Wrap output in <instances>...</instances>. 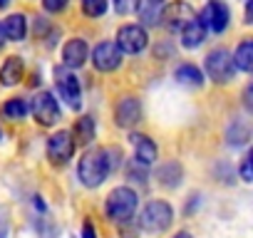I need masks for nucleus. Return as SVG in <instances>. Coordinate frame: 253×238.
I'll list each match as a JSON object with an SVG mask.
<instances>
[{"label": "nucleus", "mask_w": 253, "mask_h": 238, "mask_svg": "<svg viewBox=\"0 0 253 238\" xmlns=\"http://www.w3.org/2000/svg\"><path fill=\"white\" fill-rule=\"evenodd\" d=\"M137 206H139V196H137L134 189H129V186H117V189L109 191V196H107V201H104V213H107L109 221L122 223V221H126V218L134 216Z\"/></svg>", "instance_id": "f257e3e1"}, {"label": "nucleus", "mask_w": 253, "mask_h": 238, "mask_svg": "<svg viewBox=\"0 0 253 238\" xmlns=\"http://www.w3.org/2000/svg\"><path fill=\"white\" fill-rule=\"evenodd\" d=\"M77 176H80L82 186H87V189H97L99 184H104V179L109 176V169H107L102 149H87L82 154V159L77 164Z\"/></svg>", "instance_id": "f03ea898"}, {"label": "nucleus", "mask_w": 253, "mask_h": 238, "mask_svg": "<svg viewBox=\"0 0 253 238\" xmlns=\"http://www.w3.org/2000/svg\"><path fill=\"white\" fill-rule=\"evenodd\" d=\"M174 221V208L167 201H149L139 216V226L147 233H162L171 226Z\"/></svg>", "instance_id": "7ed1b4c3"}, {"label": "nucleus", "mask_w": 253, "mask_h": 238, "mask_svg": "<svg viewBox=\"0 0 253 238\" xmlns=\"http://www.w3.org/2000/svg\"><path fill=\"white\" fill-rule=\"evenodd\" d=\"M204 67H206L209 79H213L216 84H226V82H231V79H233V75H236L233 57H231V52H228V50H223V47L211 50V52L206 55Z\"/></svg>", "instance_id": "20e7f679"}, {"label": "nucleus", "mask_w": 253, "mask_h": 238, "mask_svg": "<svg viewBox=\"0 0 253 238\" xmlns=\"http://www.w3.org/2000/svg\"><path fill=\"white\" fill-rule=\"evenodd\" d=\"M55 84H57V94L60 99H65L75 112L82 109V87L80 79L75 77V72L70 67H55Z\"/></svg>", "instance_id": "39448f33"}, {"label": "nucleus", "mask_w": 253, "mask_h": 238, "mask_svg": "<svg viewBox=\"0 0 253 238\" xmlns=\"http://www.w3.org/2000/svg\"><path fill=\"white\" fill-rule=\"evenodd\" d=\"M30 112L35 117V122L40 127H55L60 119H62V112H60V104L55 99L52 92H40L35 94L33 104H30Z\"/></svg>", "instance_id": "423d86ee"}, {"label": "nucleus", "mask_w": 253, "mask_h": 238, "mask_svg": "<svg viewBox=\"0 0 253 238\" xmlns=\"http://www.w3.org/2000/svg\"><path fill=\"white\" fill-rule=\"evenodd\" d=\"M206 30L211 33H223L228 28V20H231V10L228 5L223 3V0H209V3L204 5V10L196 15Z\"/></svg>", "instance_id": "0eeeda50"}, {"label": "nucleus", "mask_w": 253, "mask_h": 238, "mask_svg": "<svg viewBox=\"0 0 253 238\" xmlns=\"http://www.w3.org/2000/svg\"><path fill=\"white\" fill-rule=\"evenodd\" d=\"M117 47L126 55H139L147 45H149V35L142 25H124L117 33Z\"/></svg>", "instance_id": "6e6552de"}, {"label": "nucleus", "mask_w": 253, "mask_h": 238, "mask_svg": "<svg viewBox=\"0 0 253 238\" xmlns=\"http://www.w3.org/2000/svg\"><path fill=\"white\" fill-rule=\"evenodd\" d=\"M122 50L117 47V42L112 40H102L99 45H94L92 50V65L99 72H114L122 67Z\"/></svg>", "instance_id": "1a4fd4ad"}, {"label": "nucleus", "mask_w": 253, "mask_h": 238, "mask_svg": "<svg viewBox=\"0 0 253 238\" xmlns=\"http://www.w3.org/2000/svg\"><path fill=\"white\" fill-rule=\"evenodd\" d=\"M72 154H75V139H72L70 132L60 129V132H55V134L47 139V159H50L55 166L67 164V161L72 159Z\"/></svg>", "instance_id": "9d476101"}, {"label": "nucleus", "mask_w": 253, "mask_h": 238, "mask_svg": "<svg viewBox=\"0 0 253 238\" xmlns=\"http://www.w3.org/2000/svg\"><path fill=\"white\" fill-rule=\"evenodd\" d=\"M142 119V104L137 97H122L114 107V124L122 129H132Z\"/></svg>", "instance_id": "9b49d317"}, {"label": "nucleus", "mask_w": 253, "mask_h": 238, "mask_svg": "<svg viewBox=\"0 0 253 238\" xmlns=\"http://www.w3.org/2000/svg\"><path fill=\"white\" fill-rule=\"evenodd\" d=\"M159 18L164 20L167 28H171V30H181L191 18H196V13H194V8H191L189 3H184V0H174V3H169V5L162 10Z\"/></svg>", "instance_id": "f8f14e48"}, {"label": "nucleus", "mask_w": 253, "mask_h": 238, "mask_svg": "<svg viewBox=\"0 0 253 238\" xmlns=\"http://www.w3.org/2000/svg\"><path fill=\"white\" fill-rule=\"evenodd\" d=\"M87 60H89V47H87V42L82 38H72V40L65 42V47H62V62H65V67L77 70Z\"/></svg>", "instance_id": "ddd939ff"}, {"label": "nucleus", "mask_w": 253, "mask_h": 238, "mask_svg": "<svg viewBox=\"0 0 253 238\" xmlns=\"http://www.w3.org/2000/svg\"><path fill=\"white\" fill-rule=\"evenodd\" d=\"M129 142H132V147H134V152H137V161L139 164H154L157 161V157H159V149H157V144L147 137V134H139V132H132L129 134Z\"/></svg>", "instance_id": "4468645a"}, {"label": "nucleus", "mask_w": 253, "mask_h": 238, "mask_svg": "<svg viewBox=\"0 0 253 238\" xmlns=\"http://www.w3.org/2000/svg\"><path fill=\"white\" fill-rule=\"evenodd\" d=\"M23 77H25V62L18 55L8 57L0 67V84L3 87H15L18 82H23Z\"/></svg>", "instance_id": "2eb2a0df"}, {"label": "nucleus", "mask_w": 253, "mask_h": 238, "mask_svg": "<svg viewBox=\"0 0 253 238\" xmlns=\"http://www.w3.org/2000/svg\"><path fill=\"white\" fill-rule=\"evenodd\" d=\"M206 28H204V23L199 20V18H191L184 28H181V45L186 47V50H196L204 40H206Z\"/></svg>", "instance_id": "dca6fc26"}, {"label": "nucleus", "mask_w": 253, "mask_h": 238, "mask_svg": "<svg viewBox=\"0 0 253 238\" xmlns=\"http://www.w3.org/2000/svg\"><path fill=\"white\" fill-rule=\"evenodd\" d=\"M70 134H72V139H75V147H87V144H92V139H94V134H97L94 117H89V114L80 117L77 122H75V129H72Z\"/></svg>", "instance_id": "f3484780"}, {"label": "nucleus", "mask_w": 253, "mask_h": 238, "mask_svg": "<svg viewBox=\"0 0 253 238\" xmlns=\"http://www.w3.org/2000/svg\"><path fill=\"white\" fill-rule=\"evenodd\" d=\"M3 33H5V40H13V42L25 40V35H28V18L23 13L8 15L3 20Z\"/></svg>", "instance_id": "a211bd4d"}, {"label": "nucleus", "mask_w": 253, "mask_h": 238, "mask_svg": "<svg viewBox=\"0 0 253 238\" xmlns=\"http://www.w3.org/2000/svg\"><path fill=\"white\" fill-rule=\"evenodd\" d=\"M231 57H233L236 70L251 72V67H253V40H251V38L241 40V42H238V47H236V52H233Z\"/></svg>", "instance_id": "6ab92c4d"}, {"label": "nucleus", "mask_w": 253, "mask_h": 238, "mask_svg": "<svg viewBox=\"0 0 253 238\" xmlns=\"http://www.w3.org/2000/svg\"><path fill=\"white\" fill-rule=\"evenodd\" d=\"M176 79L181 82V84H186V87H201L204 84V72L196 67V65H181L179 70H176Z\"/></svg>", "instance_id": "aec40b11"}, {"label": "nucleus", "mask_w": 253, "mask_h": 238, "mask_svg": "<svg viewBox=\"0 0 253 238\" xmlns=\"http://www.w3.org/2000/svg\"><path fill=\"white\" fill-rule=\"evenodd\" d=\"M157 179L164 184V186H179V181H181V166L179 164H174V161H169V164H164L159 171H157Z\"/></svg>", "instance_id": "412c9836"}, {"label": "nucleus", "mask_w": 253, "mask_h": 238, "mask_svg": "<svg viewBox=\"0 0 253 238\" xmlns=\"http://www.w3.org/2000/svg\"><path fill=\"white\" fill-rule=\"evenodd\" d=\"M3 112H5L8 119H25L28 112H30V107H28V102L23 97H13V99H8L3 104Z\"/></svg>", "instance_id": "4be33fe9"}, {"label": "nucleus", "mask_w": 253, "mask_h": 238, "mask_svg": "<svg viewBox=\"0 0 253 238\" xmlns=\"http://www.w3.org/2000/svg\"><path fill=\"white\" fill-rule=\"evenodd\" d=\"M82 13L87 18H102L107 13V0H82Z\"/></svg>", "instance_id": "5701e85b"}, {"label": "nucleus", "mask_w": 253, "mask_h": 238, "mask_svg": "<svg viewBox=\"0 0 253 238\" xmlns=\"http://www.w3.org/2000/svg\"><path fill=\"white\" fill-rule=\"evenodd\" d=\"M102 154H104V161H107L109 174H112V171H117V169H119V164H122V149H119V147H104V149H102Z\"/></svg>", "instance_id": "b1692460"}, {"label": "nucleus", "mask_w": 253, "mask_h": 238, "mask_svg": "<svg viewBox=\"0 0 253 238\" xmlns=\"http://www.w3.org/2000/svg\"><path fill=\"white\" fill-rule=\"evenodd\" d=\"M112 3L119 15H132V13L142 10V0H112Z\"/></svg>", "instance_id": "393cba45"}, {"label": "nucleus", "mask_w": 253, "mask_h": 238, "mask_svg": "<svg viewBox=\"0 0 253 238\" xmlns=\"http://www.w3.org/2000/svg\"><path fill=\"white\" fill-rule=\"evenodd\" d=\"M42 8L47 13H62L67 8V0H42Z\"/></svg>", "instance_id": "a878e982"}, {"label": "nucleus", "mask_w": 253, "mask_h": 238, "mask_svg": "<svg viewBox=\"0 0 253 238\" xmlns=\"http://www.w3.org/2000/svg\"><path fill=\"white\" fill-rule=\"evenodd\" d=\"M8 228H10L8 208H5V206H0V238H8Z\"/></svg>", "instance_id": "bb28decb"}, {"label": "nucleus", "mask_w": 253, "mask_h": 238, "mask_svg": "<svg viewBox=\"0 0 253 238\" xmlns=\"http://www.w3.org/2000/svg\"><path fill=\"white\" fill-rule=\"evenodd\" d=\"M241 179H243V181H253V171H251V154H246V157H243V161H241Z\"/></svg>", "instance_id": "cd10ccee"}, {"label": "nucleus", "mask_w": 253, "mask_h": 238, "mask_svg": "<svg viewBox=\"0 0 253 238\" xmlns=\"http://www.w3.org/2000/svg\"><path fill=\"white\" fill-rule=\"evenodd\" d=\"M82 238H97V231L89 221H84V226H82Z\"/></svg>", "instance_id": "c85d7f7f"}, {"label": "nucleus", "mask_w": 253, "mask_h": 238, "mask_svg": "<svg viewBox=\"0 0 253 238\" xmlns=\"http://www.w3.org/2000/svg\"><path fill=\"white\" fill-rule=\"evenodd\" d=\"M5 45V33H3V23H0V47Z\"/></svg>", "instance_id": "c756f323"}, {"label": "nucleus", "mask_w": 253, "mask_h": 238, "mask_svg": "<svg viewBox=\"0 0 253 238\" xmlns=\"http://www.w3.org/2000/svg\"><path fill=\"white\" fill-rule=\"evenodd\" d=\"M174 238H194V236H191V233H186V231H181V233H176Z\"/></svg>", "instance_id": "7c9ffc66"}, {"label": "nucleus", "mask_w": 253, "mask_h": 238, "mask_svg": "<svg viewBox=\"0 0 253 238\" xmlns=\"http://www.w3.org/2000/svg\"><path fill=\"white\" fill-rule=\"evenodd\" d=\"M164 0H147V5H162Z\"/></svg>", "instance_id": "2f4dec72"}, {"label": "nucleus", "mask_w": 253, "mask_h": 238, "mask_svg": "<svg viewBox=\"0 0 253 238\" xmlns=\"http://www.w3.org/2000/svg\"><path fill=\"white\" fill-rule=\"evenodd\" d=\"M8 3H10V0H0V8H8Z\"/></svg>", "instance_id": "473e14b6"}]
</instances>
